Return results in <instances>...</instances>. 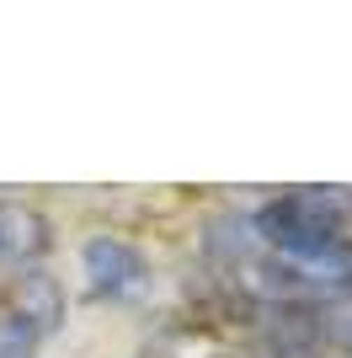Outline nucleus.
I'll return each instance as SVG.
<instances>
[{
  "mask_svg": "<svg viewBox=\"0 0 352 358\" xmlns=\"http://www.w3.org/2000/svg\"><path fill=\"white\" fill-rule=\"evenodd\" d=\"M86 278H91V294L102 299H133L145 289L149 268H145V252L123 236H96L86 241Z\"/></svg>",
  "mask_w": 352,
  "mask_h": 358,
  "instance_id": "obj_1",
  "label": "nucleus"
},
{
  "mask_svg": "<svg viewBox=\"0 0 352 358\" xmlns=\"http://www.w3.org/2000/svg\"><path fill=\"white\" fill-rule=\"evenodd\" d=\"M48 252V220L32 203L0 198V268H27Z\"/></svg>",
  "mask_w": 352,
  "mask_h": 358,
  "instance_id": "obj_2",
  "label": "nucleus"
},
{
  "mask_svg": "<svg viewBox=\"0 0 352 358\" xmlns=\"http://www.w3.org/2000/svg\"><path fill=\"white\" fill-rule=\"evenodd\" d=\"M145 358H251V353L208 327H166L161 337L145 343Z\"/></svg>",
  "mask_w": 352,
  "mask_h": 358,
  "instance_id": "obj_3",
  "label": "nucleus"
},
{
  "mask_svg": "<svg viewBox=\"0 0 352 358\" xmlns=\"http://www.w3.org/2000/svg\"><path fill=\"white\" fill-rule=\"evenodd\" d=\"M32 348H38V331L16 315H0V358H32Z\"/></svg>",
  "mask_w": 352,
  "mask_h": 358,
  "instance_id": "obj_4",
  "label": "nucleus"
}]
</instances>
